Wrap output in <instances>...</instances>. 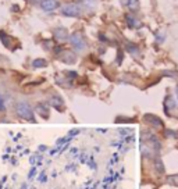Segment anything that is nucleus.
Returning <instances> with one entry per match:
<instances>
[{
	"instance_id": "obj_1",
	"label": "nucleus",
	"mask_w": 178,
	"mask_h": 189,
	"mask_svg": "<svg viewBox=\"0 0 178 189\" xmlns=\"http://www.w3.org/2000/svg\"><path fill=\"white\" fill-rule=\"evenodd\" d=\"M70 42H71V45H73L74 50L75 52H84L85 49H86V39L84 38V35L82 33H79V32H75V33H73L71 36H70Z\"/></svg>"
},
{
	"instance_id": "obj_2",
	"label": "nucleus",
	"mask_w": 178,
	"mask_h": 189,
	"mask_svg": "<svg viewBox=\"0 0 178 189\" xmlns=\"http://www.w3.org/2000/svg\"><path fill=\"white\" fill-rule=\"evenodd\" d=\"M82 13V9L78 3H68L61 7V14L66 17H78Z\"/></svg>"
},
{
	"instance_id": "obj_3",
	"label": "nucleus",
	"mask_w": 178,
	"mask_h": 189,
	"mask_svg": "<svg viewBox=\"0 0 178 189\" xmlns=\"http://www.w3.org/2000/svg\"><path fill=\"white\" fill-rule=\"evenodd\" d=\"M143 120H145L146 124L152 125L153 128H156V129H162L163 128V121L160 120L159 117L155 116V114H146V116L143 117Z\"/></svg>"
},
{
	"instance_id": "obj_4",
	"label": "nucleus",
	"mask_w": 178,
	"mask_h": 189,
	"mask_svg": "<svg viewBox=\"0 0 178 189\" xmlns=\"http://www.w3.org/2000/svg\"><path fill=\"white\" fill-rule=\"evenodd\" d=\"M78 4L84 11H93L98 6V0H78Z\"/></svg>"
},
{
	"instance_id": "obj_5",
	"label": "nucleus",
	"mask_w": 178,
	"mask_h": 189,
	"mask_svg": "<svg viewBox=\"0 0 178 189\" xmlns=\"http://www.w3.org/2000/svg\"><path fill=\"white\" fill-rule=\"evenodd\" d=\"M41 7H42L43 11L46 13H52L58 7V1L57 0H43L41 3Z\"/></svg>"
},
{
	"instance_id": "obj_6",
	"label": "nucleus",
	"mask_w": 178,
	"mask_h": 189,
	"mask_svg": "<svg viewBox=\"0 0 178 189\" xmlns=\"http://www.w3.org/2000/svg\"><path fill=\"white\" fill-rule=\"evenodd\" d=\"M125 21L128 24L130 28H141L142 26V22L134 16V13H130V14H127L125 16Z\"/></svg>"
},
{
	"instance_id": "obj_7",
	"label": "nucleus",
	"mask_w": 178,
	"mask_h": 189,
	"mask_svg": "<svg viewBox=\"0 0 178 189\" xmlns=\"http://www.w3.org/2000/svg\"><path fill=\"white\" fill-rule=\"evenodd\" d=\"M54 36L57 38L58 41H66L68 38V32L64 26H58V28L54 29Z\"/></svg>"
},
{
	"instance_id": "obj_8",
	"label": "nucleus",
	"mask_w": 178,
	"mask_h": 189,
	"mask_svg": "<svg viewBox=\"0 0 178 189\" xmlns=\"http://www.w3.org/2000/svg\"><path fill=\"white\" fill-rule=\"evenodd\" d=\"M125 45H127L125 49L131 53L132 56H135V57H139V56H141V52H139V49H138V46H136V45H132L131 42H127Z\"/></svg>"
},
{
	"instance_id": "obj_9",
	"label": "nucleus",
	"mask_w": 178,
	"mask_h": 189,
	"mask_svg": "<svg viewBox=\"0 0 178 189\" xmlns=\"http://www.w3.org/2000/svg\"><path fill=\"white\" fill-rule=\"evenodd\" d=\"M18 110H20V114H21L22 117H25V118H31L32 117L31 109H29L26 104H20L18 106Z\"/></svg>"
},
{
	"instance_id": "obj_10",
	"label": "nucleus",
	"mask_w": 178,
	"mask_h": 189,
	"mask_svg": "<svg viewBox=\"0 0 178 189\" xmlns=\"http://www.w3.org/2000/svg\"><path fill=\"white\" fill-rule=\"evenodd\" d=\"M127 7H128L131 11H136L138 9H139V0H128Z\"/></svg>"
},
{
	"instance_id": "obj_11",
	"label": "nucleus",
	"mask_w": 178,
	"mask_h": 189,
	"mask_svg": "<svg viewBox=\"0 0 178 189\" xmlns=\"http://www.w3.org/2000/svg\"><path fill=\"white\" fill-rule=\"evenodd\" d=\"M167 182L173 186H178V175H170L167 177Z\"/></svg>"
},
{
	"instance_id": "obj_12",
	"label": "nucleus",
	"mask_w": 178,
	"mask_h": 189,
	"mask_svg": "<svg viewBox=\"0 0 178 189\" xmlns=\"http://www.w3.org/2000/svg\"><path fill=\"white\" fill-rule=\"evenodd\" d=\"M33 65H35V67H45V65H46V61H45V60H35V61H33Z\"/></svg>"
},
{
	"instance_id": "obj_13",
	"label": "nucleus",
	"mask_w": 178,
	"mask_h": 189,
	"mask_svg": "<svg viewBox=\"0 0 178 189\" xmlns=\"http://www.w3.org/2000/svg\"><path fill=\"white\" fill-rule=\"evenodd\" d=\"M164 38H166V35H164L163 32H159V33L156 35V39H157V42H159V43H163Z\"/></svg>"
},
{
	"instance_id": "obj_14",
	"label": "nucleus",
	"mask_w": 178,
	"mask_h": 189,
	"mask_svg": "<svg viewBox=\"0 0 178 189\" xmlns=\"http://www.w3.org/2000/svg\"><path fill=\"white\" fill-rule=\"evenodd\" d=\"M156 166H157V168H159V173H163L164 171V167H163V163H162V160L160 158H157L156 160Z\"/></svg>"
},
{
	"instance_id": "obj_15",
	"label": "nucleus",
	"mask_w": 178,
	"mask_h": 189,
	"mask_svg": "<svg viewBox=\"0 0 178 189\" xmlns=\"http://www.w3.org/2000/svg\"><path fill=\"white\" fill-rule=\"evenodd\" d=\"M52 103H53V106H63V102H61V99H58V97H54Z\"/></svg>"
},
{
	"instance_id": "obj_16",
	"label": "nucleus",
	"mask_w": 178,
	"mask_h": 189,
	"mask_svg": "<svg viewBox=\"0 0 178 189\" xmlns=\"http://www.w3.org/2000/svg\"><path fill=\"white\" fill-rule=\"evenodd\" d=\"M99 39H102L103 42H107V38L105 36V33H100V35H99Z\"/></svg>"
},
{
	"instance_id": "obj_17",
	"label": "nucleus",
	"mask_w": 178,
	"mask_h": 189,
	"mask_svg": "<svg viewBox=\"0 0 178 189\" xmlns=\"http://www.w3.org/2000/svg\"><path fill=\"white\" fill-rule=\"evenodd\" d=\"M121 4H122V6H127V4H128V0H121Z\"/></svg>"
},
{
	"instance_id": "obj_18",
	"label": "nucleus",
	"mask_w": 178,
	"mask_h": 189,
	"mask_svg": "<svg viewBox=\"0 0 178 189\" xmlns=\"http://www.w3.org/2000/svg\"><path fill=\"white\" fill-rule=\"evenodd\" d=\"M175 95H177V99H178V88L175 89Z\"/></svg>"
},
{
	"instance_id": "obj_19",
	"label": "nucleus",
	"mask_w": 178,
	"mask_h": 189,
	"mask_svg": "<svg viewBox=\"0 0 178 189\" xmlns=\"http://www.w3.org/2000/svg\"><path fill=\"white\" fill-rule=\"evenodd\" d=\"M32 1H43V0H32Z\"/></svg>"
}]
</instances>
